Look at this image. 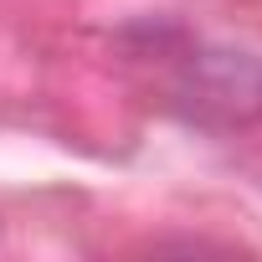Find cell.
Returning <instances> with one entry per match:
<instances>
[{
	"instance_id": "cell-1",
	"label": "cell",
	"mask_w": 262,
	"mask_h": 262,
	"mask_svg": "<svg viewBox=\"0 0 262 262\" xmlns=\"http://www.w3.org/2000/svg\"><path fill=\"white\" fill-rule=\"evenodd\" d=\"M170 103L206 128H247L262 118V62L226 47H195L170 72Z\"/></svg>"
}]
</instances>
